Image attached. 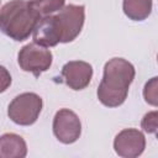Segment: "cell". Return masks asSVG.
I'll return each mask as SVG.
<instances>
[{
	"instance_id": "obj_11",
	"label": "cell",
	"mask_w": 158,
	"mask_h": 158,
	"mask_svg": "<svg viewBox=\"0 0 158 158\" xmlns=\"http://www.w3.org/2000/svg\"><path fill=\"white\" fill-rule=\"evenodd\" d=\"M152 5V0H123L122 9L130 20L143 21L151 15Z\"/></svg>"
},
{
	"instance_id": "obj_3",
	"label": "cell",
	"mask_w": 158,
	"mask_h": 158,
	"mask_svg": "<svg viewBox=\"0 0 158 158\" xmlns=\"http://www.w3.org/2000/svg\"><path fill=\"white\" fill-rule=\"evenodd\" d=\"M42 106L43 101L40 95L36 93H22L9 104L7 116L16 125L30 126L37 121Z\"/></svg>"
},
{
	"instance_id": "obj_8",
	"label": "cell",
	"mask_w": 158,
	"mask_h": 158,
	"mask_svg": "<svg viewBox=\"0 0 158 158\" xmlns=\"http://www.w3.org/2000/svg\"><path fill=\"white\" fill-rule=\"evenodd\" d=\"M60 75L70 89L83 90L93 78V67L83 60H70L63 65Z\"/></svg>"
},
{
	"instance_id": "obj_7",
	"label": "cell",
	"mask_w": 158,
	"mask_h": 158,
	"mask_svg": "<svg viewBox=\"0 0 158 158\" xmlns=\"http://www.w3.org/2000/svg\"><path fill=\"white\" fill-rule=\"evenodd\" d=\"M146 148L144 135L137 128H125L120 131L114 139L115 152L123 158H136Z\"/></svg>"
},
{
	"instance_id": "obj_13",
	"label": "cell",
	"mask_w": 158,
	"mask_h": 158,
	"mask_svg": "<svg viewBox=\"0 0 158 158\" xmlns=\"http://www.w3.org/2000/svg\"><path fill=\"white\" fill-rule=\"evenodd\" d=\"M143 96L148 104L157 106V77L152 78L149 81L146 83L143 89Z\"/></svg>"
},
{
	"instance_id": "obj_4",
	"label": "cell",
	"mask_w": 158,
	"mask_h": 158,
	"mask_svg": "<svg viewBox=\"0 0 158 158\" xmlns=\"http://www.w3.org/2000/svg\"><path fill=\"white\" fill-rule=\"evenodd\" d=\"M52 52L35 42L23 46L17 54L20 68L23 72L32 73L35 77H40V74L48 70L52 65Z\"/></svg>"
},
{
	"instance_id": "obj_1",
	"label": "cell",
	"mask_w": 158,
	"mask_h": 158,
	"mask_svg": "<svg viewBox=\"0 0 158 158\" xmlns=\"http://www.w3.org/2000/svg\"><path fill=\"white\" fill-rule=\"evenodd\" d=\"M135 67L123 58H112L104 67V75L98 88L99 101L107 107L122 105L135 79Z\"/></svg>"
},
{
	"instance_id": "obj_9",
	"label": "cell",
	"mask_w": 158,
	"mask_h": 158,
	"mask_svg": "<svg viewBox=\"0 0 158 158\" xmlns=\"http://www.w3.org/2000/svg\"><path fill=\"white\" fill-rule=\"evenodd\" d=\"M33 42L43 47H54L60 42V31L56 15H47L38 20L33 30Z\"/></svg>"
},
{
	"instance_id": "obj_12",
	"label": "cell",
	"mask_w": 158,
	"mask_h": 158,
	"mask_svg": "<svg viewBox=\"0 0 158 158\" xmlns=\"http://www.w3.org/2000/svg\"><path fill=\"white\" fill-rule=\"evenodd\" d=\"M65 0H31L28 1L30 6L40 15V17L52 15L56 11H59L64 6Z\"/></svg>"
},
{
	"instance_id": "obj_6",
	"label": "cell",
	"mask_w": 158,
	"mask_h": 158,
	"mask_svg": "<svg viewBox=\"0 0 158 158\" xmlns=\"http://www.w3.org/2000/svg\"><path fill=\"white\" fill-rule=\"evenodd\" d=\"M53 133L56 138L64 143H74L81 135V122L75 112L69 109H60L53 118Z\"/></svg>"
},
{
	"instance_id": "obj_5",
	"label": "cell",
	"mask_w": 158,
	"mask_h": 158,
	"mask_svg": "<svg viewBox=\"0 0 158 158\" xmlns=\"http://www.w3.org/2000/svg\"><path fill=\"white\" fill-rule=\"evenodd\" d=\"M56 19L60 31V42H72L79 36L83 28L85 20V7L84 5L69 4L59 10V12L56 15Z\"/></svg>"
},
{
	"instance_id": "obj_10",
	"label": "cell",
	"mask_w": 158,
	"mask_h": 158,
	"mask_svg": "<svg viewBox=\"0 0 158 158\" xmlns=\"http://www.w3.org/2000/svg\"><path fill=\"white\" fill-rule=\"evenodd\" d=\"M27 154L25 139L16 133L0 136V158H23Z\"/></svg>"
},
{
	"instance_id": "obj_2",
	"label": "cell",
	"mask_w": 158,
	"mask_h": 158,
	"mask_svg": "<svg viewBox=\"0 0 158 158\" xmlns=\"http://www.w3.org/2000/svg\"><path fill=\"white\" fill-rule=\"evenodd\" d=\"M40 15L26 0H11L0 9V31L14 41H25L33 32Z\"/></svg>"
},
{
	"instance_id": "obj_14",
	"label": "cell",
	"mask_w": 158,
	"mask_h": 158,
	"mask_svg": "<svg viewBox=\"0 0 158 158\" xmlns=\"http://www.w3.org/2000/svg\"><path fill=\"white\" fill-rule=\"evenodd\" d=\"M142 128L147 133H156L157 132V111H151L146 114L141 122Z\"/></svg>"
},
{
	"instance_id": "obj_15",
	"label": "cell",
	"mask_w": 158,
	"mask_h": 158,
	"mask_svg": "<svg viewBox=\"0 0 158 158\" xmlns=\"http://www.w3.org/2000/svg\"><path fill=\"white\" fill-rule=\"evenodd\" d=\"M11 85V75L9 70L0 65V93H4Z\"/></svg>"
}]
</instances>
